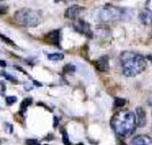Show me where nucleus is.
<instances>
[{
    "label": "nucleus",
    "mask_w": 152,
    "mask_h": 145,
    "mask_svg": "<svg viewBox=\"0 0 152 145\" xmlns=\"http://www.w3.org/2000/svg\"><path fill=\"white\" fill-rule=\"evenodd\" d=\"M136 115L129 110L118 111L111 118V128L119 138H125L132 136L136 130Z\"/></svg>",
    "instance_id": "nucleus-1"
},
{
    "label": "nucleus",
    "mask_w": 152,
    "mask_h": 145,
    "mask_svg": "<svg viewBox=\"0 0 152 145\" xmlns=\"http://www.w3.org/2000/svg\"><path fill=\"white\" fill-rule=\"evenodd\" d=\"M126 14H127V10H125L121 7L104 5L95 10L94 16L99 22H102V23H115L124 18H127Z\"/></svg>",
    "instance_id": "nucleus-3"
},
{
    "label": "nucleus",
    "mask_w": 152,
    "mask_h": 145,
    "mask_svg": "<svg viewBox=\"0 0 152 145\" xmlns=\"http://www.w3.org/2000/svg\"><path fill=\"white\" fill-rule=\"evenodd\" d=\"M47 57L50 61H62L64 58V55L62 53H53V54H48Z\"/></svg>",
    "instance_id": "nucleus-12"
},
{
    "label": "nucleus",
    "mask_w": 152,
    "mask_h": 145,
    "mask_svg": "<svg viewBox=\"0 0 152 145\" xmlns=\"http://www.w3.org/2000/svg\"><path fill=\"white\" fill-rule=\"evenodd\" d=\"M138 20L140 22L144 25H151L152 24V13L150 10L145 9V10H142L138 15Z\"/></svg>",
    "instance_id": "nucleus-11"
},
{
    "label": "nucleus",
    "mask_w": 152,
    "mask_h": 145,
    "mask_svg": "<svg viewBox=\"0 0 152 145\" xmlns=\"http://www.w3.org/2000/svg\"><path fill=\"white\" fill-rule=\"evenodd\" d=\"M45 40L56 47H61V30H53L49 33H47L45 37Z\"/></svg>",
    "instance_id": "nucleus-7"
},
{
    "label": "nucleus",
    "mask_w": 152,
    "mask_h": 145,
    "mask_svg": "<svg viewBox=\"0 0 152 145\" xmlns=\"http://www.w3.org/2000/svg\"><path fill=\"white\" fill-rule=\"evenodd\" d=\"M14 20L23 26L34 28L41 22V14L32 9H20L14 15Z\"/></svg>",
    "instance_id": "nucleus-4"
},
{
    "label": "nucleus",
    "mask_w": 152,
    "mask_h": 145,
    "mask_svg": "<svg viewBox=\"0 0 152 145\" xmlns=\"http://www.w3.org/2000/svg\"><path fill=\"white\" fill-rule=\"evenodd\" d=\"M26 144H40V142L36 141V139H28L26 141Z\"/></svg>",
    "instance_id": "nucleus-22"
},
{
    "label": "nucleus",
    "mask_w": 152,
    "mask_h": 145,
    "mask_svg": "<svg viewBox=\"0 0 152 145\" xmlns=\"http://www.w3.org/2000/svg\"><path fill=\"white\" fill-rule=\"evenodd\" d=\"M122 74L126 77H135L141 74L146 69V60L142 55L134 52H124L120 55Z\"/></svg>",
    "instance_id": "nucleus-2"
},
{
    "label": "nucleus",
    "mask_w": 152,
    "mask_h": 145,
    "mask_svg": "<svg viewBox=\"0 0 152 145\" xmlns=\"http://www.w3.org/2000/svg\"><path fill=\"white\" fill-rule=\"evenodd\" d=\"M73 29H75V31H77L78 33L86 36L87 38H93V36H94L89 23H87L86 21L81 20V18L75 20V22H73Z\"/></svg>",
    "instance_id": "nucleus-5"
},
{
    "label": "nucleus",
    "mask_w": 152,
    "mask_h": 145,
    "mask_svg": "<svg viewBox=\"0 0 152 145\" xmlns=\"http://www.w3.org/2000/svg\"><path fill=\"white\" fill-rule=\"evenodd\" d=\"M62 134H63V142H64V144H69L70 141H69V136L66 135L65 130H62Z\"/></svg>",
    "instance_id": "nucleus-19"
},
{
    "label": "nucleus",
    "mask_w": 152,
    "mask_h": 145,
    "mask_svg": "<svg viewBox=\"0 0 152 145\" xmlns=\"http://www.w3.org/2000/svg\"><path fill=\"white\" fill-rule=\"evenodd\" d=\"M126 104V99L124 98H114V107L115 109H119V107H122Z\"/></svg>",
    "instance_id": "nucleus-14"
},
{
    "label": "nucleus",
    "mask_w": 152,
    "mask_h": 145,
    "mask_svg": "<svg viewBox=\"0 0 152 145\" xmlns=\"http://www.w3.org/2000/svg\"><path fill=\"white\" fill-rule=\"evenodd\" d=\"M8 10V7L7 6H4V5H0V15L1 14H6Z\"/></svg>",
    "instance_id": "nucleus-21"
},
{
    "label": "nucleus",
    "mask_w": 152,
    "mask_h": 145,
    "mask_svg": "<svg viewBox=\"0 0 152 145\" xmlns=\"http://www.w3.org/2000/svg\"><path fill=\"white\" fill-rule=\"evenodd\" d=\"M76 71V68L72 65V64H68L65 68H64V72H75Z\"/></svg>",
    "instance_id": "nucleus-18"
},
{
    "label": "nucleus",
    "mask_w": 152,
    "mask_h": 145,
    "mask_svg": "<svg viewBox=\"0 0 152 145\" xmlns=\"http://www.w3.org/2000/svg\"><path fill=\"white\" fill-rule=\"evenodd\" d=\"M130 143L134 145H152V138L148 135H138L133 138Z\"/></svg>",
    "instance_id": "nucleus-10"
},
{
    "label": "nucleus",
    "mask_w": 152,
    "mask_h": 145,
    "mask_svg": "<svg viewBox=\"0 0 152 145\" xmlns=\"http://www.w3.org/2000/svg\"><path fill=\"white\" fill-rule=\"evenodd\" d=\"M31 103H32V98H25L23 101L22 104H21V113H25L26 109L29 105H31Z\"/></svg>",
    "instance_id": "nucleus-13"
},
{
    "label": "nucleus",
    "mask_w": 152,
    "mask_h": 145,
    "mask_svg": "<svg viewBox=\"0 0 152 145\" xmlns=\"http://www.w3.org/2000/svg\"><path fill=\"white\" fill-rule=\"evenodd\" d=\"M1 76L2 77H5V78H7L8 80H10V81H14V82H17V79L16 78H14V77H12V76H9L8 73H6V72H1Z\"/></svg>",
    "instance_id": "nucleus-17"
},
{
    "label": "nucleus",
    "mask_w": 152,
    "mask_h": 145,
    "mask_svg": "<svg viewBox=\"0 0 152 145\" xmlns=\"http://www.w3.org/2000/svg\"><path fill=\"white\" fill-rule=\"evenodd\" d=\"M136 123L137 127L140 128H143L146 125V113H145V110L142 106L136 107Z\"/></svg>",
    "instance_id": "nucleus-9"
},
{
    "label": "nucleus",
    "mask_w": 152,
    "mask_h": 145,
    "mask_svg": "<svg viewBox=\"0 0 152 145\" xmlns=\"http://www.w3.org/2000/svg\"><path fill=\"white\" fill-rule=\"evenodd\" d=\"M85 8L81 7V6H79V5H73V6H70V7L65 10V17L69 18V20H72V21H75L77 18H79L80 15L84 13Z\"/></svg>",
    "instance_id": "nucleus-6"
},
{
    "label": "nucleus",
    "mask_w": 152,
    "mask_h": 145,
    "mask_svg": "<svg viewBox=\"0 0 152 145\" xmlns=\"http://www.w3.org/2000/svg\"><path fill=\"white\" fill-rule=\"evenodd\" d=\"M0 39H1L2 41H5V42H7L8 45H12V46L16 47V45H15V44H14V41H13V40H10V39L8 38V37H6V36H4V34H1V33H0Z\"/></svg>",
    "instance_id": "nucleus-15"
},
{
    "label": "nucleus",
    "mask_w": 152,
    "mask_h": 145,
    "mask_svg": "<svg viewBox=\"0 0 152 145\" xmlns=\"http://www.w3.org/2000/svg\"><path fill=\"white\" fill-rule=\"evenodd\" d=\"M16 101H17V97H16V96H8V97H6L7 105H12V104H14Z\"/></svg>",
    "instance_id": "nucleus-16"
},
{
    "label": "nucleus",
    "mask_w": 152,
    "mask_h": 145,
    "mask_svg": "<svg viewBox=\"0 0 152 145\" xmlns=\"http://www.w3.org/2000/svg\"><path fill=\"white\" fill-rule=\"evenodd\" d=\"M95 68L99 70V72H107L110 70V62H109V56L104 55L101 56L95 61Z\"/></svg>",
    "instance_id": "nucleus-8"
},
{
    "label": "nucleus",
    "mask_w": 152,
    "mask_h": 145,
    "mask_svg": "<svg viewBox=\"0 0 152 145\" xmlns=\"http://www.w3.org/2000/svg\"><path fill=\"white\" fill-rule=\"evenodd\" d=\"M148 60H149V61L152 63V55H149V56H148Z\"/></svg>",
    "instance_id": "nucleus-24"
},
{
    "label": "nucleus",
    "mask_w": 152,
    "mask_h": 145,
    "mask_svg": "<svg viewBox=\"0 0 152 145\" xmlns=\"http://www.w3.org/2000/svg\"><path fill=\"white\" fill-rule=\"evenodd\" d=\"M145 7L148 10H150L152 13V0H146V4H145Z\"/></svg>",
    "instance_id": "nucleus-20"
},
{
    "label": "nucleus",
    "mask_w": 152,
    "mask_h": 145,
    "mask_svg": "<svg viewBox=\"0 0 152 145\" xmlns=\"http://www.w3.org/2000/svg\"><path fill=\"white\" fill-rule=\"evenodd\" d=\"M0 64H1V66H6V62L0 61Z\"/></svg>",
    "instance_id": "nucleus-23"
},
{
    "label": "nucleus",
    "mask_w": 152,
    "mask_h": 145,
    "mask_svg": "<svg viewBox=\"0 0 152 145\" xmlns=\"http://www.w3.org/2000/svg\"><path fill=\"white\" fill-rule=\"evenodd\" d=\"M0 1H2V0H0Z\"/></svg>",
    "instance_id": "nucleus-26"
},
{
    "label": "nucleus",
    "mask_w": 152,
    "mask_h": 145,
    "mask_svg": "<svg viewBox=\"0 0 152 145\" xmlns=\"http://www.w3.org/2000/svg\"><path fill=\"white\" fill-rule=\"evenodd\" d=\"M149 105H151V106H152V97L149 99Z\"/></svg>",
    "instance_id": "nucleus-25"
}]
</instances>
